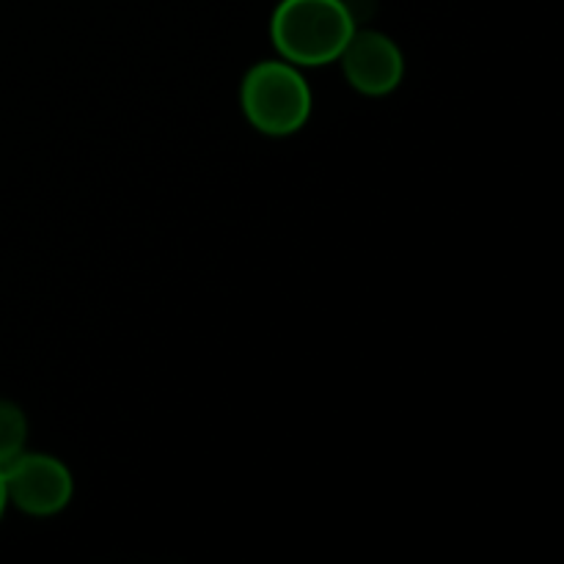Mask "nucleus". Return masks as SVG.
<instances>
[{
	"mask_svg": "<svg viewBox=\"0 0 564 564\" xmlns=\"http://www.w3.org/2000/svg\"><path fill=\"white\" fill-rule=\"evenodd\" d=\"M242 113L259 132L292 135L312 116V88L290 61H262L242 80Z\"/></svg>",
	"mask_w": 564,
	"mask_h": 564,
	"instance_id": "obj_2",
	"label": "nucleus"
},
{
	"mask_svg": "<svg viewBox=\"0 0 564 564\" xmlns=\"http://www.w3.org/2000/svg\"><path fill=\"white\" fill-rule=\"evenodd\" d=\"M6 507H9V496H6V479H3V471H0V518H3Z\"/></svg>",
	"mask_w": 564,
	"mask_h": 564,
	"instance_id": "obj_6",
	"label": "nucleus"
},
{
	"mask_svg": "<svg viewBox=\"0 0 564 564\" xmlns=\"http://www.w3.org/2000/svg\"><path fill=\"white\" fill-rule=\"evenodd\" d=\"M356 28L347 0H281L270 20V39L290 64L323 66L339 61Z\"/></svg>",
	"mask_w": 564,
	"mask_h": 564,
	"instance_id": "obj_1",
	"label": "nucleus"
},
{
	"mask_svg": "<svg viewBox=\"0 0 564 564\" xmlns=\"http://www.w3.org/2000/svg\"><path fill=\"white\" fill-rule=\"evenodd\" d=\"M6 496L9 505L25 516L47 518L58 516L72 501V474L58 457L42 452H22L3 468Z\"/></svg>",
	"mask_w": 564,
	"mask_h": 564,
	"instance_id": "obj_3",
	"label": "nucleus"
},
{
	"mask_svg": "<svg viewBox=\"0 0 564 564\" xmlns=\"http://www.w3.org/2000/svg\"><path fill=\"white\" fill-rule=\"evenodd\" d=\"M28 419L22 408L11 400H0V471L25 452Z\"/></svg>",
	"mask_w": 564,
	"mask_h": 564,
	"instance_id": "obj_5",
	"label": "nucleus"
},
{
	"mask_svg": "<svg viewBox=\"0 0 564 564\" xmlns=\"http://www.w3.org/2000/svg\"><path fill=\"white\" fill-rule=\"evenodd\" d=\"M347 83L367 97H386L405 75V58L391 36L380 31H358L339 55Z\"/></svg>",
	"mask_w": 564,
	"mask_h": 564,
	"instance_id": "obj_4",
	"label": "nucleus"
}]
</instances>
